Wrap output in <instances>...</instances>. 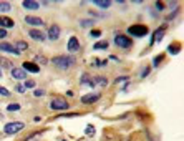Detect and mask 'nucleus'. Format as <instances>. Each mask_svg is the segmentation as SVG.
I'll return each mask as SVG.
<instances>
[{"label":"nucleus","mask_w":184,"mask_h":141,"mask_svg":"<svg viewBox=\"0 0 184 141\" xmlns=\"http://www.w3.org/2000/svg\"><path fill=\"white\" fill-rule=\"evenodd\" d=\"M51 62H53V65L58 66V68L66 70V68H70V66L75 65V58H73V57H68V55H63V57H55Z\"/></svg>","instance_id":"f257e3e1"},{"label":"nucleus","mask_w":184,"mask_h":141,"mask_svg":"<svg viewBox=\"0 0 184 141\" xmlns=\"http://www.w3.org/2000/svg\"><path fill=\"white\" fill-rule=\"evenodd\" d=\"M50 108L53 110V111H66V110L70 108V105L66 103V100H63V98H51Z\"/></svg>","instance_id":"f03ea898"},{"label":"nucleus","mask_w":184,"mask_h":141,"mask_svg":"<svg viewBox=\"0 0 184 141\" xmlns=\"http://www.w3.org/2000/svg\"><path fill=\"white\" fill-rule=\"evenodd\" d=\"M128 32L131 33L133 37H145V35H148V32H149V28L146 25H131L130 28H128Z\"/></svg>","instance_id":"7ed1b4c3"},{"label":"nucleus","mask_w":184,"mask_h":141,"mask_svg":"<svg viewBox=\"0 0 184 141\" xmlns=\"http://www.w3.org/2000/svg\"><path fill=\"white\" fill-rule=\"evenodd\" d=\"M23 128H25V125L23 123H7L5 125V134H15V133H18V131H22Z\"/></svg>","instance_id":"20e7f679"},{"label":"nucleus","mask_w":184,"mask_h":141,"mask_svg":"<svg viewBox=\"0 0 184 141\" xmlns=\"http://www.w3.org/2000/svg\"><path fill=\"white\" fill-rule=\"evenodd\" d=\"M115 43L118 45V47H121V48H130L131 45H133V40H130L128 37H124V35H116Z\"/></svg>","instance_id":"39448f33"},{"label":"nucleus","mask_w":184,"mask_h":141,"mask_svg":"<svg viewBox=\"0 0 184 141\" xmlns=\"http://www.w3.org/2000/svg\"><path fill=\"white\" fill-rule=\"evenodd\" d=\"M80 50V40L76 38V37H72V38L68 40V51H72V53H75V51Z\"/></svg>","instance_id":"423d86ee"},{"label":"nucleus","mask_w":184,"mask_h":141,"mask_svg":"<svg viewBox=\"0 0 184 141\" xmlns=\"http://www.w3.org/2000/svg\"><path fill=\"white\" fill-rule=\"evenodd\" d=\"M100 100V93H90V95H85V96H81V103H85V105H88V103H95Z\"/></svg>","instance_id":"0eeeda50"},{"label":"nucleus","mask_w":184,"mask_h":141,"mask_svg":"<svg viewBox=\"0 0 184 141\" xmlns=\"http://www.w3.org/2000/svg\"><path fill=\"white\" fill-rule=\"evenodd\" d=\"M48 38L50 40H58L60 38V27H57V25H51L50 28H48Z\"/></svg>","instance_id":"6e6552de"},{"label":"nucleus","mask_w":184,"mask_h":141,"mask_svg":"<svg viewBox=\"0 0 184 141\" xmlns=\"http://www.w3.org/2000/svg\"><path fill=\"white\" fill-rule=\"evenodd\" d=\"M0 50L2 51H8V53H13V55H20V51L17 50V47H13V45L10 43H0Z\"/></svg>","instance_id":"1a4fd4ad"},{"label":"nucleus","mask_w":184,"mask_h":141,"mask_svg":"<svg viewBox=\"0 0 184 141\" xmlns=\"http://www.w3.org/2000/svg\"><path fill=\"white\" fill-rule=\"evenodd\" d=\"M28 35L32 37L33 40H37V42H43V40H45V33H43V32H40V30H35V28L30 30Z\"/></svg>","instance_id":"9d476101"},{"label":"nucleus","mask_w":184,"mask_h":141,"mask_svg":"<svg viewBox=\"0 0 184 141\" xmlns=\"http://www.w3.org/2000/svg\"><path fill=\"white\" fill-rule=\"evenodd\" d=\"M23 70H25V72H30V73H38L40 66L35 65V63H32V62H25L23 63Z\"/></svg>","instance_id":"9b49d317"},{"label":"nucleus","mask_w":184,"mask_h":141,"mask_svg":"<svg viewBox=\"0 0 184 141\" xmlns=\"http://www.w3.org/2000/svg\"><path fill=\"white\" fill-rule=\"evenodd\" d=\"M12 76L17 78V80H25L27 78V72L22 70V68H13L12 70Z\"/></svg>","instance_id":"f8f14e48"},{"label":"nucleus","mask_w":184,"mask_h":141,"mask_svg":"<svg viewBox=\"0 0 184 141\" xmlns=\"http://www.w3.org/2000/svg\"><path fill=\"white\" fill-rule=\"evenodd\" d=\"M25 22L28 23V25H35V27H42L43 25V20L42 18H37V17H25Z\"/></svg>","instance_id":"ddd939ff"},{"label":"nucleus","mask_w":184,"mask_h":141,"mask_svg":"<svg viewBox=\"0 0 184 141\" xmlns=\"http://www.w3.org/2000/svg\"><path fill=\"white\" fill-rule=\"evenodd\" d=\"M15 23H13V20L12 18H8V17H0V27H4V30L5 28H12Z\"/></svg>","instance_id":"4468645a"},{"label":"nucleus","mask_w":184,"mask_h":141,"mask_svg":"<svg viewBox=\"0 0 184 141\" xmlns=\"http://www.w3.org/2000/svg\"><path fill=\"white\" fill-rule=\"evenodd\" d=\"M22 5H23V8H28V10H37L40 7L38 2H33V0H23Z\"/></svg>","instance_id":"2eb2a0df"},{"label":"nucleus","mask_w":184,"mask_h":141,"mask_svg":"<svg viewBox=\"0 0 184 141\" xmlns=\"http://www.w3.org/2000/svg\"><path fill=\"white\" fill-rule=\"evenodd\" d=\"M108 47H110V43L106 42V40H101V42H98V43H95V45H93L95 50H106Z\"/></svg>","instance_id":"dca6fc26"},{"label":"nucleus","mask_w":184,"mask_h":141,"mask_svg":"<svg viewBox=\"0 0 184 141\" xmlns=\"http://www.w3.org/2000/svg\"><path fill=\"white\" fill-rule=\"evenodd\" d=\"M81 83H83V85H88V87H95V85H96V83H95V80H90V76H88V75H83V76H81Z\"/></svg>","instance_id":"f3484780"},{"label":"nucleus","mask_w":184,"mask_h":141,"mask_svg":"<svg viewBox=\"0 0 184 141\" xmlns=\"http://www.w3.org/2000/svg\"><path fill=\"white\" fill-rule=\"evenodd\" d=\"M164 30H166V27H161V30H156L154 35H153V42H158V40L164 35Z\"/></svg>","instance_id":"a211bd4d"},{"label":"nucleus","mask_w":184,"mask_h":141,"mask_svg":"<svg viewBox=\"0 0 184 141\" xmlns=\"http://www.w3.org/2000/svg\"><path fill=\"white\" fill-rule=\"evenodd\" d=\"M93 4H96L98 7H103V8H108L110 5H111V2H110V0H93Z\"/></svg>","instance_id":"6ab92c4d"},{"label":"nucleus","mask_w":184,"mask_h":141,"mask_svg":"<svg viewBox=\"0 0 184 141\" xmlns=\"http://www.w3.org/2000/svg\"><path fill=\"white\" fill-rule=\"evenodd\" d=\"M27 48H28V45H27L25 42H22V40H18L17 42V50L20 51V53H22L23 50H27Z\"/></svg>","instance_id":"aec40b11"},{"label":"nucleus","mask_w":184,"mask_h":141,"mask_svg":"<svg viewBox=\"0 0 184 141\" xmlns=\"http://www.w3.org/2000/svg\"><path fill=\"white\" fill-rule=\"evenodd\" d=\"M95 83L101 85V87H106V85H108V80H106L105 76H98V78H95Z\"/></svg>","instance_id":"412c9836"},{"label":"nucleus","mask_w":184,"mask_h":141,"mask_svg":"<svg viewBox=\"0 0 184 141\" xmlns=\"http://www.w3.org/2000/svg\"><path fill=\"white\" fill-rule=\"evenodd\" d=\"M20 110V105L18 103H10V105L7 106V111H18Z\"/></svg>","instance_id":"4be33fe9"},{"label":"nucleus","mask_w":184,"mask_h":141,"mask_svg":"<svg viewBox=\"0 0 184 141\" xmlns=\"http://www.w3.org/2000/svg\"><path fill=\"white\" fill-rule=\"evenodd\" d=\"M0 66H4V68H12V63L8 62L7 58H0Z\"/></svg>","instance_id":"5701e85b"},{"label":"nucleus","mask_w":184,"mask_h":141,"mask_svg":"<svg viewBox=\"0 0 184 141\" xmlns=\"http://www.w3.org/2000/svg\"><path fill=\"white\" fill-rule=\"evenodd\" d=\"M10 4H7V2H0V12H8L10 10Z\"/></svg>","instance_id":"b1692460"},{"label":"nucleus","mask_w":184,"mask_h":141,"mask_svg":"<svg viewBox=\"0 0 184 141\" xmlns=\"http://www.w3.org/2000/svg\"><path fill=\"white\" fill-rule=\"evenodd\" d=\"M85 133H86V136H93V134H95V126L88 125V126L85 128Z\"/></svg>","instance_id":"393cba45"},{"label":"nucleus","mask_w":184,"mask_h":141,"mask_svg":"<svg viewBox=\"0 0 184 141\" xmlns=\"http://www.w3.org/2000/svg\"><path fill=\"white\" fill-rule=\"evenodd\" d=\"M179 43H174V45H171L169 47V53H176V51H179Z\"/></svg>","instance_id":"a878e982"},{"label":"nucleus","mask_w":184,"mask_h":141,"mask_svg":"<svg viewBox=\"0 0 184 141\" xmlns=\"http://www.w3.org/2000/svg\"><path fill=\"white\" fill-rule=\"evenodd\" d=\"M80 25L81 27H91L93 25V20H80Z\"/></svg>","instance_id":"bb28decb"},{"label":"nucleus","mask_w":184,"mask_h":141,"mask_svg":"<svg viewBox=\"0 0 184 141\" xmlns=\"http://www.w3.org/2000/svg\"><path fill=\"white\" fill-rule=\"evenodd\" d=\"M35 60H37L38 63H42V65H45V63H47V58H45V57H42V55H37V57H35Z\"/></svg>","instance_id":"cd10ccee"},{"label":"nucleus","mask_w":184,"mask_h":141,"mask_svg":"<svg viewBox=\"0 0 184 141\" xmlns=\"http://www.w3.org/2000/svg\"><path fill=\"white\" fill-rule=\"evenodd\" d=\"M0 95H2V96H10V91H8L7 88L0 87Z\"/></svg>","instance_id":"c85d7f7f"},{"label":"nucleus","mask_w":184,"mask_h":141,"mask_svg":"<svg viewBox=\"0 0 184 141\" xmlns=\"http://www.w3.org/2000/svg\"><path fill=\"white\" fill-rule=\"evenodd\" d=\"M33 87H35L33 80H25V88H33Z\"/></svg>","instance_id":"c756f323"},{"label":"nucleus","mask_w":184,"mask_h":141,"mask_svg":"<svg viewBox=\"0 0 184 141\" xmlns=\"http://www.w3.org/2000/svg\"><path fill=\"white\" fill-rule=\"evenodd\" d=\"M128 80V76H118V78H116V83H124V81H126Z\"/></svg>","instance_id":"7c9ffc66"},{"label":"nucleus","mask_w":184,"mask_h":141,"mask_svg":"<svg viewBox=\"0 0 184 141\" xmlns=\"http://www.w3.org/2000/svg\"><path fill=\"white\" fill-rule=\"evenodd\" d=\"M90 35H91V37H95V38H98V37L101 35V32H100V30H91Z\"/></svg>","instance_id":"2f4dec72"},{"label":"nucleus","mask_w":184,"mask_h":141,"mask_svg":"<svg viewBox=\"0 0 184 141\" xmlns=\"http://www.w3.org/2000/svg\"><path fill=\"white\" fill-rule=\"evenodd\" d=\"M161 62H162V55H159V57H156V58H154V65H156V66H158Z\"/></svg>","instance_id":"473e14b6"},{"label":"nucleus","mask_w":184,"mask_h":141,"mask_svg":"<svg viewBox=\"0 0 184 141\" xmlns=\"http://www.w3.org/2000/svg\"><path fill=\"white\" fill-rule=\"evenodd\" d=\"M33 95H35V96H43L45 91L43 90H35V93H33Z\"/></svg>","instance_id":"72a5a7b5"},{"label":"nucleus","mask_w":184,"mask_h":141,"mask_svg":"<svg viewBox=\"0 0 184 141\" xmlns=\"http://www.w3.org/2000/svg\"><path fill=\"white\" fill-rule=\"evenodd\" d=\"M5 37H7V30L0 28V38H5Z\"/></svg>","instance_id":"f704fd0d"},{"label":"nucleus","mask_w":184,"mask_h":141,"mask_svg":"<svg viewBox=\"0 0 184 141\" xmlns=\"http://www.w3.org/2000/svg\"><path fill=\"white\" fill-rule=\"evenodd\" d=\"M15 90H17L18 93H23V91H25V87H22V85H18V87L15 88Z\"/></svg>","instance_id":"c9c22d12"},{"label":"nucleus","mask_w":184,"mask_h":141,"mask_svg":"<svg viewBox=\"0 0 184 141\" xmlns=\"http://www.w3.org/2000/svg\"><path fill=\"white\" fill-rule=\"evenodd\" d=\"M156 8H158V10H162V8H164V5H162L161 2H156Z\"/></svg>","instance_id":"e433bc0d"},{"label":"nucleus","mask_w":184,"mask_h":141,"mask_svg":"<svg viewBox=\"0 0 184 141\" xmlns=\"http://www.w3.org/2000/svg\"><path fill=\"white\" fill-rule=\"evenodd\" d=\"M0 78H2V72H0Z\"/></svg>","instance_id":"4c0bfd02"},{"label":"nucleus","mask_w":184,"mask_h":141,"mask_svg":"<svg viewBox=\"0 0 184 141\" xmlns=\"http://www.w3.org/2000/svg\"><path fill=\"white\" fill-rule=\"evenodd\" d=\"M0 118H2V113H0Z\"/></svg>","instance_id":"58836bf2"}]
</instances>
